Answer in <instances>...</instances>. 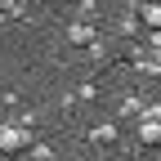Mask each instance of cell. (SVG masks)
Wrapping results in <instances>:
<instances>
[{"label": "cell", "mask_w": 161, "mask_h": 161, "mask_svg": "<svg viewBox=\"0 0 161 161\" xmlns=\"http://www.w3.org/2000/svg\"><path fill=\"white\" fill-rule=\"evenodd\" d=\"M23 143H27V134H23V130H0V148H5V152H18Z\"/></svg>", "instance_id": "obj_1"}, {"label": "cell", "mask_w": 161, "mask_h": 161, "mask_svg": "<svg viewBox=\"0 0 161 161\" xmlns=\"http://www.w3.org/2000/svg\"><path fill=\"white\" fill-rule=\"evenodd\" d=\"M139 134H143V143H161V121H148Z\"/></svg>", "instance_id": "obj_2"}, {"label": "cell", "mask_w": 161, "mask_h": 161, "mask_svg": "<svg viewBox=\"0 0 161 161\" xmlns=\"http://www.w3.org/2000/svg\"><path fill=\"white\" fill-rule=\"evenodd\" d=\"M143 23H152V27H161V9H157V5H152V9L143 14Z\"/></svg>", "instance_id": "obj_3"}]
</instances>
